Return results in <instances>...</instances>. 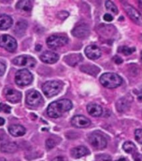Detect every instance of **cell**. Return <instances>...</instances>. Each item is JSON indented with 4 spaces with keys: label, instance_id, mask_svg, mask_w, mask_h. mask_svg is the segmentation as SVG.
Instances as JSON below:
<instances>
[{
    "label": "cell",
    "instance_id": "cell-1",
    "mask_svg": "<svg viewBox=\"0 0 142 161\" xmlns=\"http://www.w3.org/2000/svg\"><path fill=\"white\" fill-rule=\"evenodd\" d=\"M73 107L71 101L69 99H60L53 102L49 105L47 113L51 118H58L63 115V113L70 111Z\"/></svg>",
    "mask_w": 142,
    "mask_h": 161
},
{
    "label": "cell",
    "instance_id": "cell-2",
    "mask_svg": "<svg viewBox=\"0 0 142 161\" xmlns=\"http://www.w3.org/2000/svg\"><path fill=\"white\" fill-rule=\"evenodd\" d=\"M100 81L104 87L113 89L120 86L122 83V78L118 74L113 72L104 73L100 78Z\"/></svg>",
    "mask_w": 142,
    "mask_h": 161
},
{
    "label": "cell",
    "instance_id": "cell-3",
    "mask_svg": "<svg viewBox=\"0 0 142 161\" xmlns=\"http://www.w3.org/2000/svg\"><path fill=\"white\" fill-rule=\"evenodd\" d=\"M89 142L95 149H104L107 146V139L102 133L99 131L93 132L88 137Z\"/></svg>",
    "mask_w": 142,
    "mask_h": 161
},
{
    "label": "cell",
    "instance_id": "cell-4",
    "mask_svg": "<svg viewBox=\"0 0 142 161\" xmlns=\"http://www.w3.org/2000/svg\"><path fill=\"white\" fill-rule=\"evenodd\" d=\"M42 90L47 97H52L61 92L62 84L58 80H49L43 85Z\"/></svg>",
    "mask_w": 142,
    "mask_h": 161
},
{
    "label": "cell",
    "instance_id": "cell-5",
    "mask_svg": "<svg viewBox=\"0 0 142 161\" xmlns=\"http://www.w3.org/2000/svg\"><path fill=\"white\" fill-rule=\"evenodd\" d=\"M33 75L27 69L18 70L15 75V82L19 86H25L31 84L33 81Z\"/></svg>",
    "mask_w": 142,
    "mask_h": 161
},
{
    "label": "cell",
    "instance_id": "cell-6",
    "mask_svg": "<svg viewBox=\"0 0 142 161\" xmlns=\"http://www.w3.org/2000/svg\"><path fill=\"white\" fill-rule=\"evenodd\" d=\"M69 42V39L65 35H51L47 39V45L50 48H59L66 45Z\"/></svg>",
    "mask_w": 142,
    "mask_h": 161
},
{
    "label": "cell",
    "instance_id": "cell-7",
    "mask_svg": "<svg viewBox=\"0 0 142 161\" xmlns=\"http://www.w3.org/2000/svg\"><path fill=\"white\" fill-rule=\"evenodd\" d=\"M0 47L4 48L5 50L13 52L17 49V41L12 36L3 35L0 36Z\"/></svg>",
    "mask_w": 142,
    "mask_h": 161
},
{
    "label": "cell",
    "instance_id": "cell-8",
    "mask_svg": "<svg viewBox=\"0 0 142 161\" xmlns=\"http://www.w3.org/2000/svg\"><path fill=\"white\" fill-rule=\"evenodd\" d=\"M42 96L39 92L35 90H31L27 93L26 96V103L32 108H36L42 103Z\"/></svg>",
    "mask_w": 142,
    "mask_h": 161
},
{
    "label": "cell",
    "instance_id": "cell-9",
    "mask_svg": "<svg viewBox=\"0 0 142 161\" xmlns=\"http://www.w3.org/2000/svg\"><path fill=\"white\" fill-rule=\"evenodd\" d=\"M13 63L18 66H27V67H34L36 65V60L34 58L29 55H20L15 57L13 60Z\"/></svg>",
    "mask_w": 142,
    "mask_h": 161
},
{
    "label": "cell",
    "instance_id": "cell-10",
    "mask_svg": "<svg viewBox=\"0 0 142 161\" xmlns=\"http://www.w3.org/2000/svg\"><path fill=\"white\" fill-rule=\"evenodd\" d=\"M125 10L129 15V17L132 19L133 22H135L136 25L142 26V14L136 8L132 7L131 5L126 4L125 5Z\"/></svg>",
    "mask_w": 142,
    "mask_h": 161
},
{
    "label": "cell",
    "instance_id": "cell-11",
    "mask_svg": "<svg viewBox=\"0 0 142 161\" xmlns=\"http://www.w3.org/2000/svg\"><path fill=\"white\" fill-rule=\"evenodd\" d=\"M71 124L75 128H86L90 125V120L83 115H76L71 119Z\"/></svg>",
    "mask_w": 142,
    "mask_h": 161
},
{
    "label": "cell",
    "instance_id": "cell-12",
    "mask_svg": "<svg viewBox=\"0 0 142 161\" xmlns=\"http://www.w3.org/2000/svg\"><path fill=\"white\" fill-rule=\"evenodd\" d=\"M4 96L8 102L12 103H18L21 98H22V95L19 92L14 90L11 87H6L4 89Z\"/></svg>",
    "mask_w": 142,
    "mask_h": 161
},
{
    "label": "cell",
    "instance_id": "cell-13",
    "mask_svg": "<svg viewBox=\"0 0 142 161\" xmlns=\"http://www.w3.org/2000/svg\"><path fill=\"white\" fill-rule=\"evenodd\" d=\"M72 34L74 36L80 39L87 37L90 34V29L86 24H80L72 30Z\"/></svg>",
    "mask_w": 142,
    "mask_h": 161
},
{
    "label": "cell",
    "instance_id": "cell-14",
    "mask_svg": "<svg viewBox=\"0 0 142 161\" xmlns=\"http://www.w3.org/2000/svg\"><path fill=\"white\" fill-rule=\"evenodd\" d=\"M85 55L90 60H96L101 56V50L95 45H88L85 50Z\"/></svg>",
    "mask_w": 142,
    "mask_h": 161
},
{
    "label": "cell",
    "instance_id": "cell-15",
    "mask_svg": "<svg viewBox=\"0 0 142 161\" xmlns=\"http://www.w3.org/2000/svg\"><path fill=\"white\" fill-rule=\"evenodd\" d=\"M40 59L46 64H54L59 60V55L53 51H45L40 55Z\"/></svg>",
    "mask_w": 142,
    "mask_h": 161
},
{
    "label": "cell",
    "instance_id": "cell-16",
    "mask_svg": "<svg viewBox=\"0 0 142 161\" xmlns=\"http://www.w3.org/2000/svg\"><path fill=\"white\" fill-rule=\"evenodd\" d=\"M89 153H90V150L86 147H85V146H78V147H75L70 152L71 156L75 158H80L81 157L87 155Z\"/></svg>",
    "mask_w": 142,
    "mask_h": 161
},
{
    "label": "cell",
    "instance_id": "cell-17",
    "mask_svg": "<svg viewBox=\"0 0 142 161\" xmlns=\"http://www.w3.org/2000/svg\"><path fill=\"white\" fill-rule=\"evenodd\" d=\"M87 112L93 117H100L102 115L103 108L96 103H90L87 105Z\"/></svg>",
    "mask_w": 142,
    "mask_h": 161
},
{
    "label": "cell",
    "instance_id": "cell-18",
    "mask_svg": "<svg viewBox=\"0 0 142 161\" xmlns=\"http://www.w3.org/2000/svg\"><path fill=\"white\" fill-rule=\"evenodd\" d=\"M81 60H82V55L79 54V53L70 54V55H66L65 57V63L69 65H71V66L76 65Z\"/></svg>",
    "mask_w": 142,
    "mask_h": 161
},
{
    "label": "cell",
    "instance_id": "cell-19",
    "mask_svg": "<svg viewBox=\"0 0 142 161\" xmlns=\"http://www.w3.org/2000/svg\"><path fill=\"white\" fill-rule=\"evenodd\" d=\"M8 131L11 133V135H13V137L23 136L26 132L25 128H24L22 125H19V124H13V125L9 126Z\"/></svg>",
    "mask_w": 142,
    "mask_h": 161
},
{
    "label": "cell",
    "instance_id": "cell-20",
    "mask_svg": "<svg viewBox=\"0 0 142 161\" xmlns=\"http://www.w3.org/2000/svg\"><path fill=\"white\" fill-rule=\"evenodd\" d=\"M13 25L12 18L7 14L0 15V30H6L9 29Z\"/></svg>",
    "mask_w": 142,
    "mask_h": 161
},
{
    "label": "cell",
    "instance_id": "cell-21",
    "mask_svg": "<svg viewBox=\"0 0 142 161\" xmlns=\"http://www.w3.org/2000/svg\"><path fill=\"white\" fill-rule=\"evenodd\" d=\"M0 150L2 151L3 153H14L18 150V145L13 142H7V143H3L1 145Z\"/></svg>",
    "mask_w": 142,
    "mask_h": 161
},
{
    "label": "cell",
    "instance_id": "cell-22",
    "mask_svg": "<svg viewBox=\"0 0 142 161\" xmlns=\"http://www.w3.org/2000/svg\"><path fill=\"white\" fill-rule=\"evenodd\" d=\"M129 107H130V103L125 97L120 98L116 103V109L120 113H124L125 111H127L129 109Z\"/></svg>",
    "mask_w": 142,
    "mask_h": 161
},
{
    "label": "cell",
    "instance_id": "cell-23",
    "mask_svg": "<svg viewBox=\"0 0 142 161\" xmlns=\"http://www.w3.org/2000/svg\"><path fill=\"white\" fill-rule=\"evenodd\" d=\"M28 27V24L26 21L24 20H21L19 22L17 23V25L15 26L14 28V32L16 33V35H22L24 34L25 30L27 29Z\"/></svg>",
    "mask_w": 142,
    "mask_h": 161
},
{
    "label": "cell",
    "instance_id": "cell-24",
    "mask_svg": "<svg viewBox=\"0 0 142 161\" xmlns=\"http://www.w3.org/2000/svg\"><path fill=\"white\" fill-rule=\"evenodd\" d=\"M16 7H17L18 9L29 12L32 9V3L29 0H22V1L18 2Z\"/></svg>",
    "mask_w": 142,
    "mask_h": 161
},
{
    "label": "cell",
    "instance_id": "cell-25",
    "mask_svg": "<svg viewBox=\"0 0 142 161\" xmlns=\"http://www.w3.org/2000/svg\"><path fill=\"white\" fill-rule=\"evenodd\" d=\"M123 149L128 153H135V152L136 151V146L132 142L127 141L123 144Z\"/></svg>",
    "mask_w": 142,
    "mask_h": 161
},
{
    "label": "cell",
    "instance_id": "cell-26",
    "mask_svg": "<svg viewBox=\"0 0 142 161\" xmlns=\"http://www.w3.org/2000/svg\"><path fill=\"white\" fill-rule=\"evenodd\" d=\"M118 51L120 53H122L125 55H131L133 52L135 51V47H129V46H120L119 49H118Z\"/></svg>",
    "mask_w": 142,
    "mask_h": 161
},
{
    "label": "cell",
    "instance_id": "cell-27",
    "mask_svg": "<svg viewBox=\"0 0 142 161\" xmlns=\"http://www.w3.org/2000/svg\"><path fill=\"white\" fill-rule=\"evenodd\" d=\"M105 7H106V9L108 11H110V12H112L113 14H118V8L117 7L115 6V4L111 1H106L105 2Z\"/></svg>",
    "mask_w": 142,
    "mask_h": 161
},
{
    "label": "cell",
    "instance_id": "cell-28",
    "mask_svg": "<svg viewBox=\"0 0 142 161\" xmlns=\"http://www.w3.org/2000/svg\"><path fill=\"white\" fill-rule=\"evenodd\" d=\"M95 158H96V161H111V157L105 153L99 154L95 157Z\"/></svg>",
    "mask_w": 142,
    "mask_h": 161
},
{
    "label": "cell",
    "instance_id": "cell-29",
    "mask_svg": "<svg viewBox=\"0 0 142 161\" xmlns=\"http://www.w3.org/2000/svg\"><path fill=\"white\" fill-rule=\"evenodd\" d=\"M135 138L138 143L142 144V128H139L135 131Z\"/></svg>",
    "mask_w": 142,
    "mask_h": 161
},
{
    "label": "cell",
    "instance_id": "cell-30",
    "mask_svg": "<svg viewBox=\"0 0 142 161\" xmlns=\"http://www.w3.org/2000/svg\"><path fill=\"white\" fill-rule=\"evenodd\" d=\"M0 112H3V113H11V108L9 106L6 105V104H3V103H0Z\"/></svg>",
    "mask_w": 142,
    "mask_h": 161
},
{
    "label": "cell",
    "instance_id": "cell-31",
    "mask_svg": "<svg viewBox=\"0 0 142 161\" xmlns=\"http://www.w3.org/2000/svg\"><path fill=\"white\" fill-rule=\"evenodd\" d=\"M55 145H56V143H55V141L54 139H52V138L47 139V141H46V147H47L48 149H51Z\"/></svg>",
    "mask_w": 142,
    "mask_h": 161
},
{
    "label": "cell",
    "instance_id": "cell-32",
    "mask_svg": "<svg viewBox=\"0 0 142 161\" xmlns=\"http://www.w3.org/2000/svg\"><path fill=\"white\" fill-rule=\"evenodd\" d=\"M68 16H69V13L66 12V11H62V12H60L58 14V17L60 18V19H65Z\"/></svg>",
    "mask_w": 142,
    "mask_h": 161
},
{
    "label": "cell",
    "instance_id": "cell-33",
    "mask_svg": "<svg viewBox=\"0 0 142 161\" xmlns=\"http://www.w3.org/2000/svg\"><path fill=\"white\" fill-rule=\"evenodd\" d=\"M133 158L135 161H142V154L139 153H134L133 155Z\"/></svg>",
    "mask_w": 142,
    "mask_h": 161
},
{
    "label": "cell",
    "instance_id": "cell-34",
    "mask_svg": "<svg viewBox=\"0 0 142 161\" xmlns=\"http://www.w3.org/2000/svg\"><path fill=\"white\" fill-rule=\"evenodd\" d=\"M104 20L107 21V22H110V21L113 20V16L111 14H105L104 15Z\"/></svg>",
    "mask_w": 142,
    "mask_h": 161
},
{
    "label": "cell",
    "instance_id": "cell-35",
    "mask_svg": "<svg viewBox=\"0 0 142 161\" xmlns=\"http://www.w3.org/2000/svg\"><path fill=\"white\" fill-rule=\"evenodd\" d=\"M5 69H6V67H5L4 64L2 62H0V76H2V75L4 74Z\"/></svg>",
    "mask_w": 142,
    "mask_h": 161
},
{
    "label": "cell",
    "instance_id": "cell-36",
    "mask_svg": "<svg viewBox=\"0 0 142 161\" xmlns=\"http://www.w3.org/2000/svg\"><path fill=\"white\" fill-rule=\"evenodd\" d=\"M114 61H115L116 64H120V63H122V59L120 57H119V56H115L114 57Z\"/></svg>",
    "mask_w": 142,
    "mask_h": 161
},
{
    "label": "cell",
    "instance_id": "cell-37",
    "mask_svg": "<svg viewBox=\"0 0 142 161\" xmlns=\"http://www.w3.org/2000/svg\"><path fill=\"white\" fill-rule=\"evenodd\" d=\"M52 161H66V159L65 158H63V157H56Z\"/></svg>",
    "mask_w": 142,
    "mask_h": 161
},
{
    "label": "cell",
    "instance_id": "cell-38",
    "mask_svg": "<svg viewBox=\"0 0 142 161\" xmlns=\"http://www.w3.org/2000/svg\"><path fill=\"white\" fill-rule=\"evenodd\" d=\"M137 98H138V100H139V101H140V102H141V103H142V91H141V92H140V93H139V94H138Z\"/></svg>",
    "mask_w": 142,
    "mask_h": 161
},
{
    "label": "cell",
    "instance_id": "cell-39",
    "mask_svg": "<svg viewBox=\"0 0 142 161\" xmlns=\"http://www.w3.org/2000/svg\"><path fill=\"white\" fill-rule=\"evenodd\" d=\"M5 123V120L3 118H0V126H3Z\"/></svg>",
    "mask_w": 142,
    "mask_h": 161
},
{
    "label": "cell",
    "instance_id": "cell-40",
    "mask_svg": "<svg viewBox=\"0 0 142 161\" xmlns=\"http://www.w3.org/2000/svg\"><path fill=\"white\" fill-rule=\"evenodd\" d=\"M41 47H42L41 45H38L37 46H36V50H38V51H39V50H41Z\"/></svg>",
    "mask_w": 142,
    "mask_h": 161
},
{
    "label": "cell",
    "instance_id": "cell-41",
    "mask_svg": "<svg viewBox=\"0 0 142 161\" xmlns=\"http://www.w3.org/2000/svg\"><path fill=\"white\" fill-rule=\"evenodd\" d=\"M0 161H7V160H6V158H2V157H0Z\"/></svg>",
    "mask_w": 142,
    "mask_h": 161
},
{
    "label": "cell",
    "instance_id": "cell-42",
    "mask_svg": "<svg viewBox=\"0 0 142 161\" xmlns=\"http://www.w3.org/2000/svg\"><path fill=\"white\" fill-rule=\"evenodd\" d=\"M115 161H125V158H120V159H117V160Z\"/></svg>",
    "mask_w": 142,
    "mask_h": 161
},
{
    "label": "cell",
    "instance_id": "cell-43",
    "mask_svg": "<svg viewBox=\"0 0 142 161\" xmlns=\"http://www.w3.org/2000/svg\"><path fill=\"white\" fill-rule=\"evenodd\" d=\"M141 57H142V51H141Z\"/></svg>",
    "mask_w": 142,
    "mask_h": 161
},
{
    "label": "cell",
    "instance_id": "cell-44",
    "mask_svg": "<svg viewBox=\"0 0 142 161\" xmlns=\"http://www.w3.org/2000/svg\"><path fill=\"white\" fill-rule=\"evenodd\" d=\"M141 39H142V35H141Z\"/></svg>",
    "mask_w": 142,
    "mask_h": 161
}]
</instances>
